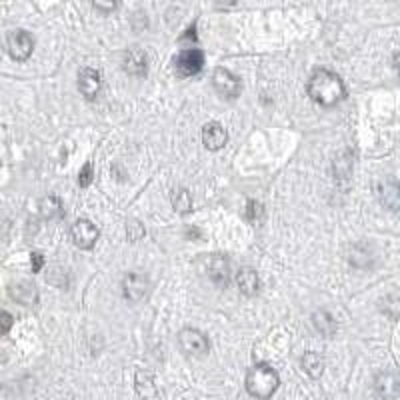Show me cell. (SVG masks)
<instances>
[{"label":"cell","instance_id":"6da1fadb","mask_svg":"<svg viewBox=\"0 0 400 400\" xmlns=\"http://www.w3.org/2000/svg\"><path fill=\"white\" fill-rule=\"evenodd\" d=\"M306 95L310 97L312 102H316L325 108H330V106H336L338 102L347 99V88H345V82L340 80V76L326 71V68H321L310 76V80L306 84Z\"/></svg>","mask_w":400,"mask_h":400},{"label":"cell","instance_id":"e0dca14e","mask_svg":"<svg viewBox=\"0 0 400 400\" xmlns=\"http://www.w3.org/2000/svg\"><path fill=\"white\" fill-rule=\"evenodd\" d=\"M300 364H302V371L310 378H318V376L323 375V371H325V358L318 352H312V350L302 354Z\"/></svg>","mask_w":400,"mask_h":400},{"label":"cell","instance_id":"4fadbf2b","mask_svg":"<svg viewBox=\"0 0 400 400\" xmlns=\"http://www.w3.org/2000/svg\"><path fill=\"white\" fill-rule=\"evenodd\" d=\"M202 142L208 150H221L228 142V132L218 123H208L202 128Z\"/></svg>","mask_w":400,"mask_h":400},{"label":"cell","instance_id":"44dd1931","mask_svg":"<svg viewBox=\"0 0 400 400\" xmlns=\"http://www.w3.org/2000/svg\"><path fill=\"white\" fill-rule=\"evenodd\" d=\"M380 308H382V312H384V314H388L390 318H399L400 316V297H397V295H390V297H386V299L382 300Z\"/></svg>","mask_w":400,"mask_h":400},{"label":"cell","instance_id":"30bf717a","mask_svg":"<svg viewBox=\"0 0 400 400\" xmlns=\"http://www.w3.org/2000/svg\"><path fill=\"white\" fill-rule=\"evenodd\" d=\"M375 386L376 397L384 400L397 399L400 395V376L395 373H380L375 376Z\"/></svg>","mask_w":400,"mask_h":400},{"label":"cell","instance_id":"5b68a950","mask_svg":"<svg viewBox=\"0 0 400 400\" xmlns=\"http://www.w3.org/2000/svg\"><path fill=\"white\" fill-rule=\"evenodd\" d=\"M178 342H180V349L184 350L186 354H190V356H204L208 352V349H210L208 338L200 330H197V328H184V330H180Z\"/></svg>","mask_w":400,"mask_h":400},{"label":"cell","instance_id":"8992f818","mask_svg":"<svg viewBox=\"0 0 400 400\" xmlns=\"http://www.w3.org/2000/svg\"><path fill=\"white\" fill-rule=\"evenodd\" d=\"M212 84H214L216 92L228 100L238 99L240 88H242L240 78L234 76L230 71H226V68H216V71L212 73Z\"/></svg>","mask_w":400,"mask_h":400},{"label":"cell","instance_id":"9c48e42d","mask_svg":"<svg viewBox=\"0 0 400 400\" xmlns=\"http://www.w3.org/2000/svg\"><path fill=\"white\" fill-rule=\"evenodd\" d=\"M149 278L138 273H128L123 280V292L130 302H138L147 297L149 292Z\"/></svg>","mask_w":400,"mask_h":400},{"label":"cell","instance_id":"83f0119b","mask_svg":"<svg viewBox=\"0 0 400 400\" xmlns=\"http://www.w3.org/2000/svg\"><path fill=\"white\" fill-rule=\"evenodd\" d=\"M216 8H232V6H236V2H218V4H214Z\"/></svg>","mask_w":400,"mask_h":400},{"label":"cell","instance_id":"d6986e66","mask_svg":"<svg viewBox=\"0 0 400 400\" xmlns=\"http://www.w3.org/2000/svg\"><path fill=\"white\" fill-rule=\"evenodd\" d=\"M312 323H314V328L325 334V336H334L336 332V321L326 312V310H318L312 314Z\"/></svg>","mask_w":400,"mask_h":400},{"label":"cell","instance_id":"52a82bcc","mask_svg":"<svg viewBox=\"0 0 400 400\" xmlns=\"http://www.w3.org/2000/svg\"><path fill=\"white\" fill-rule=\"evenodd\" d=\"M175 68L180 76H197L204 68V54L199 49L182 50L175 58Z\"/></svg>","mask_w":400,"mask_h":400},{"label":"cell","instance_id":"8fae6325","mask_svg":"<svg viewBox=\"0 0 400 400\" xmlns=\"http://www.w3.org/2000/svg\"><path fill=\"white\" fill-rule=\"evenodd\" d=\"M102 88V76L95 68H82L78 75V90L86 100H95Z\"/></svg>","mask_w":400,"mask_h":400},{"label":"cell","instance_id":"7402d4cb","mask_svg":"<svg viewBox=\"0 0 400 400\" xmlns=\"http://www.w3.org/2000/svg\"><path fill=\"white\" fill-rule=\"evenodd\" d=\"M262 216H264V206L260 202H256V200H249V204H247V218H249L250 223H258V221H262Z\"/></svg>","mask_w":400,"mask_h":400},{"label":"cell","instance_id":"f1b7e54d","mask_svg":"<svg viewBox=\"0 0 400 400\" xmlns=\"http://www.w3.org/2000/svg\"><path fill=\"white\" fill-rule=\"evenodd\" d=\"M395 68H397V73L400 75V50L397 52V56H395Z\"/></svg>","mask_w":400,"mask_h":400},{"label":"cell","instance_id":"5bb4252c","mask_svg":"<svg viewBox=\"0 0 400 400\" xmlns=\"http://www.w3.org/2000/svg\"><path fill=\"white\" fill-rule=\"evenodd\" d=\"M8 295L10 299H14L21 304H36L38 302V290L32 282H26V280H18V282H12L8 286Z\"/></svg>","mask_w":400,"mask_h":400},{"label":"cell","instance_id":"603a6c76","mask_svg":"<svg viewBox=\"0 0 400 400\" xmlns=\"http://www.w3.org/2000/svg\"><path fill=\"white\" fill-rule=\"evenodd\" d=\"M92 180H95V171H92V164H90V162H86V164L82 166L80 175H78V186L86 188V186H90V182H92Z\"/></svg>","mask_w":400,"mask_h":400},{"label":"cell","instance_id":"d4e9b609","mask_svg":"<svg viewBox=\"0 0 400 400\" xmlns=\"http://www.w3.org/2000/svg\"><path fill=\"white\" fill-rule=\"evenodd\" d=\"M12 323H14V318L10 316V312L2 310V314H0V332H2V334H6V332L10 330Z\"/></svg>","mask_w":400,"mask_h":400},{"label":"cell","instance_id":"4316f807","mask_svg":"<svg viewBox=\"0 0 400 400\" xmlns=\"http://www.w3.org/2000/svg\"><path fill=\"white\" fill-rule=\"evenodd\" d=\"M30 260H32V273H40L42 271V264H45V258L40 252H32L30 254Z\"/></svg>","mask_w":400,"mask_h":400},{"label":"cell","instance_id":"3957f363","mask_svg":"<svg viewBox=\"0 0 400 400\" xmlns=\"http://www.w3.org/2000/svg\"><path fill=\"white\" fill-rule=\"evenodd\" d=\"M6 50H8V54H10L12 60L25 62V60L30 58V54L34 50V38L26 30H14V32L8 34Z\"/></svg>","mask_w":400,"mask_h":400},{"label":"cell","instance_id":"cb8c5ba5","mask_svg":"<svg viewBox=\"0 0 400 400\" xmlns=\"http://www.w3.org/2000/svg\"><path fill=\"white\" fill-rule=\"evenodd\" d=\"M126 232H128V238H130V240H138V238L145 236V228L138 225L136 221H130V223L126 225Z\"/></svg>","mask_w":400,"mask_h":400},{"label":"cell","instance_id":"484cf974","mask_svg":"<svg viewBox=\"0 0 400 400\" xmlns=\"http://www.w3.org/2000/svg\"><path fill=\"white\" fill-rule=\"evenodd\" d=\"M92 6H95L97 10H100V12L108 14V12H112L114 8H118V2H100V0H97V2H92Z\"/></svg>","mask_w":400,"mask_h":400},{"label":"cell","instance_id":"2e32d148","mask_svg":"<svg viewBox=\"0 0 400 400\" xmlns=\"http://www.w3.org/2000/svg\"><path fill=\"white\" fill-rule=\"evenodd\" d=\"M236 284H238L242 295H247V297L256 295L258 292V275H256V271H252L250 266L240 268L238 275H236Z\"/></svg>","mask_w":400,"mask_h":400},{"label":"cell","instance_id":"7a4b0ae2","mask_svg":"<svg viewBox=\"0 0 400 400\" xmlns=\"http://www.w3.org/2000/svg\"><path fill=\"white\" fill-rule=\"evenodd\" d=\"M278 386H280V376L268 364H256L247 375V390L254 399H271L278 390Z\"/></svg>","mask_w":400,"mask_h":400},{"label":"cell","instance_id":"ac0fdd59","mask_svg":"<svg viewBox=\"0 0 400 400\" xmlns=\"http://www.w3.org/2000/svg\"><path fill=\"white\" fill-rule=\"evenodd\" d=\"M40 208V216L45 221H54V218H62L64 216V208H62V202L56 199V197H47V199L40 200L38 204Z\"/></svg>","mask_w":400,"mask_h":400},{"label":"cell","instance_id":"9a60e30c","mask_svg":"<svg viewBox=\"0 0 400 400\" xmlns=\"http://www.w3.org/2000/svg\"><path fill=\"white\" fill-rule=\"evenodd\" d=\"M125 71L132 76H147V73H149L147 54L138 49L128 50L125 56Z\"/></svg>","mask_w":400,"mask_h":400},{"label":"cell","instance_id":"ffe728a7","mask_svg":"<svg viewBox=\"0 0 400 400\" xmlns=\"http://www.w3.org/2000/svg\"><path fill=\"white\" fill-rule=\"evenodd\" d=\"M173 206H175L176 212L180 214H186L192 210V199H190V192L186 188H178L175 195H173Z\"/></svg>","mask_w":400,"mask_h":400},{"label":"cell","instance_id":"ba28073f","mask_svg":"<svg viewBox=\"0 0 400 400\" xmlns=\"http://www.w3.org/2000/svg\"><path fill=\"white\" fill-rule=\"evenodd\" d=\"M100 232L97 226L92 225L90 221H76L73 228H71V238H73V242H75L78 249L82 250H88L92 249L95 245H97V240H99Z\"/></svg>","mask_w":400,"mask_h":400},{"label":"cell","instance_id":"7c38bea8","mask_svg":"<svg viewBox=\"0 0 400 400\" xmlns=\"http://www.w3.org/2000/svg\"><path fill=\"white\" fill-rule=\"evenodd\" d=\"M208 276L218 286H226L230 282V258L225 254H214L208 260Z\"/></svg>","mask_w":400,"mask_h":400},{"label":"cell","instance_id":"277c9868","mask_svg":"<svg viewBox=\"0 0 400 400\" xmlns=\"http://www.w3.org/2000/svg\"><path fill=\"white\" fill-rule=\"evenodd\" d=\"M376 197L392 212H400V182L392 176L380 178L376 182Z\"/></svg>","mask_w":400,"mask_h":400}]
</instances>
